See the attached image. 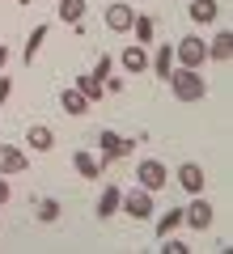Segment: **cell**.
Instances as JSON below:
<instances>
[{
  "mask_svg": "<svg viewBox=\"0 0 233 254\" xmlns=\"http://www.w3.org/2000/svg\"><path fill=\"white\" fill-rule=\"evenodd\" d=\"M165 81H170V89H174V98H178V102H199V98H208V81L199 76V68H174Z\"/></svg>",
  "mask_w": 233,
  "mask_h": 254,
  "instance_id": "6da1fadb",
  "label": "cell"
},
{
  "mask_svg": "<svg viewBox=\"0 0 233 254\" xmlns=\"http://www.w3.org/2000/svg\"><path fill=\"white\" fill-rule=\"evenodd\" d=\"M174 60H178V68H204L208 64V43L199 34H187L174 43Z\"/></svg>",
  "mask_w": 233,
  "mask_h": 254,
  "instance_id": "7a4b0ae2",
  "label": "cell"
},
{
  "mask_svg": "<svg viewBox=\"0 0 233 254\" xmlns=\"http://www.w3.org/2000/svg\"><path fill=\"white\" fill-rule=\"evenodd\" d=\"M98 144H102V161H98V165L106 170L110 161L127 157V153H132L136 144H140V140H132V136H119V131H106V127H102V131H98Z\"/></svg>",
  "mask_w": 233,
  "mask_h": 254,
  "instance_id": "3957f363",
  "label": "cell"
},
{
  "mask_svg": "<svg viewBox=\"0 0 233 254\" xmlns=\"http://www.w3.org/2000/svg\"><path fill=\"white\" fill-rule=\"evenodd\" d=\"M212 220H216V212H212V203H208L204 195H195V199L182 208V225L199 229V233H208V229H212Z\"/></svg>",
  "mask_w": 233,
  "mask_h": 254,
  "instance_id": "277c9868",
  "label": "cell"
},
{
  "mask_svg": "<svg viewBox=\"0 0 233 254\" xmlns=\"http://www.w3.org/2000/svg\"><path fill=\"white\" fill-rule=\"evenodd\" d=\"M119 208H123L132 220H140V225H144V220H153V212H157V208H153V190H144V187H136L132 195H123Z\"/></svg>",
  "mask_w": 233,
  "mask_h": 254,
  "instance_id": "5b68a950",
  "label": "cell"
},
{
  "mask_svg": "<svg viewBox=\"0 0 233 254\" xmlns=\"http://www.w3.org/2000/svg\"><path fill=\"white\" fill-rule=\"evenodd\" d=\"M136 178H140V187H144V190H153V195H157V190H161L165 182H170V170H165V165L157 161V157H149V161H140V165H136Z\"/></svg>",
  "mask_w": 233,
  "mask_h": 254,
  "instance_id": "8992f818",
  "label": "cell"
},
{
  "mask_svg": "<svg viewBox=\"0 0 233 254\" xmlns=\"http://www.w3.org/2000/svg\"><path fill=\"white\" fill-rule=\"evenodd\" d=\"M174 182H178L187 195H204V187H208V174H204V165H195V161H182L178 170H174Z\"/></svg>",
  "mask_w": 233,
  "mask_h": 254,
  "instance_id": "52a82bcc",
  "label": "cell"
},
{
  "mask_svg": "<svg viewBox=\"0 0 233 254\" xmlns=\"http://www.w3.org/2000/svg\"><path fill=\"white\" fill-rule=\"evenodd\" d=\"M136 21V9L127 4V0H115V4H106V30L110 34H127Z\"/></svg>",
  "mask_w": 233,
  "mask_h": 254,
  "instance_id": "ba28073f",
  "label": "cell"
},
{
  "mask_svg": "<svg viewBox=\"0 0 233 254\" xmlns=\"http://www.w3.org/2000/svg\"><path fill=\"white\" fill-rule=\"evenodd\" d=\"M119 64H123L132 76H144V72H149V47L127 43V47H123V55H119Z\"/></svg>",
  "mask_w": 233,
  "mask_h": 254,
  "instance_id": "9c48e42d",
  "label": "cell"
},
{
  "mask_svg": "<svg viewBox=\"0 0 233 254\" xmlns=\"http://www.w3.org/2000/svg\"><path fill=\"white\" fill-rule=\"evenodd\" d=\"M26 165H30V157L21 153L17 144H0V174H4V178H13V174H26Z\"/></svg>",
  "mask_w": 233,
  "mask_h": 254,
  "instance_id": "30bf717a",
  "label": "cell"
},
{
  "mask_svg": "<svg viewBox=\"0 0 233 254\" xmlns=\"http://www.w3.org/2000/svg\"><path fill=\"white\" fill-rule=\"evenodd\" d=\"M149 68H153V76H170L174 72V43H161L157 47V55H149Z\"/></svg>",
  "mask_w": 233,
  "mask_h": 254,
  "instance_id": "8fae6325",
  "label": "cell"
},
{
  "mask_svg": "<svg viewBox=\"0 0 233 254\" xmlns=\"http://www.w3.org/2000/svg\"><path fill=\"white\" fill-rule=\"evenodd\" d=\"M26 144L34 148V153H51V148H55V131H51L47 123H34V127L26 131Z\"/></svg>",
  "mask_w": 233,
  "mask_h": 254,
  "instance_id": "7c38bea8",
  "label": "cell"
},
{
  "mask_svg": "<svg viewBox=\"0 0 233 254\" xmlns=\"http://www.w3.org/2000/svg\"><path fill=\"white\" fill-rule=\"evenodd\" d=\"M60 106H64V115H89V106H93V102L85 98L81 89H72V85H68V89L60 93Z\"/></svg>",
  "mask_w": 233,
  "mask_h": 254,
  "instance_id": "4fadbf2b",
  "label": "cell"
},
{
  "mask_svg": "<svg viewBox=\"0 0 233 254\" xmlns=\"http://www.w3.org/2000/svg\"><path fill=\"white\" fill-rule=\"evenodd\" d=\"M72 89H81L89 102H102V98H106V85H102L93 72H81V76H72Z\"/></svg>",
  "mask_w": 233,
  "mask_h": 254,
  "instance_id": "5bb4252c",
  "label": "cell"
},
{
  "mask_svg": "<svg viewBox=\"0 0 233 254\" xmlns=\"http://www.w3.org/2000/svg\"><path fill=\"white\" fill-rule=\"evenodd\" d=\"M208 60H216V64H229L233 60V34H229V30H221V34L208 43Z\"/></svg>",
  "mask_w": 233,
  "mask_h": 254,
  "instance_id": "9a60e30c",
  "label": "cell"
},
{
  "mask_svg": "<svg viewBox=\"0 0 233 254\" xmlns=\"http://www.w3.org/2000/svg\"><path fill=\"white\" fill-rule=\"evenodd\" d=\"M216 13H221V4H216V0H191L187 17L195 21V26H208V21H216Z\"/></svg>",
  "mask_w": 233,
  "mask_h": 254,
  "instance_id": "2e32d148",
  "label": "cell"
},
{
  "mask_svg": "<svg viewBox=\"0 0 233 254\" xmlns=\"http://www.w3.org/2000/svg\"><path fill=\"white\" fill-rule=\"evenodd\" d=\"M119 203H123V190L106 182V190L98 195V216H102V220H106V216H115V212H119Z\"/></svg>",
  "mask_w": 233,
  "mask_h": 254,
  "instance_id": "e0dca14e",
  "label": "cell"
},
{
  "mask_svg": "<svg viewBox=\"0 0 233 254\" xmlns=\"http://www.w3.org/2000/svg\"><path fill=\"white\" fill-rule=\"evenodd\" d=\"M85 0H60V21H68V26H81L85 21Z\"/></svg>",
  "mask_w": 233,
  "mask_h": 254,
  "instance_id": "ac0fdd59",
  "label": "cell"
},
{
  "mask_svg": "<svg viewBox=\"0 0 233 254\" xmlns=\"http://www.w3.org/2000/svg\"><path fill=\"white\" fill-rule=\"evenodd\" d=\"M127 34H136V43L149 47V43H153V34H157V21H153V17H140V13H136V21H132V30H127Z\"/></svg>",
  "mask_w": 233,
  "mask_h": 254,
  "instance_id": "d6986e66",
  "label": "cell"
},
{
  "mask_svg": "<svg viewBox=\"0 0 233 254\" xmlns=\"http://www.w3.org/2000/svg\"><path fill=\"white\" fill-rule=\"evenodd\" d=\"M72 165H77V174H81V178H102V165L93 161L89 153H72Z\"/></svg>",
  "mask_w": 233,
  "mask_h": 254,
  "instance_id": "ffe728a7",
  "label": "cell"
},
{
  "mask_svg": "<svg viewBox=\"0 0 233 254\" xmlns=\"http://www.w3.org/2000/svg\"><path fill=\"white\" fill-rule=\"evenodd\" d=\"M174 229H182V208H170L161 220H157V237H165V233H174Z\"/></svg>",
  "mask_w": 233,
  "mask_h": 254,
  "instance_id": "44dd1931",
  "label": "cell"
},
{
  "mask_svg": "<svg viewBox=\"0 0 233 254\" xmlns=\"http://www.w3.org/2000/svg\"><path fill=\"white\" fill-rule=\"evenodd\" d=\"M43 38H47V26H34V30H30V38H26V64L38 60V47H43Z\"/></svg>",
  "mask_w": 233,
  "mask_h": 254,
  "instance_id": "7402d4cb",
  "label": "cell"
},
{
  "mask_svg": "<svg viewBox=\"0 0 233 254\" xmlns=\"http://www.w3.org/2000/svg\"><path fill=\"white\" fill-rule=\"evenodd\" d=\"M34 212H38V220H43V225H55V220H60V199H43V203H34Z\"/></svg>",
  "mask_w": 233,
  "mask_h": 254,
  "instance_id": "603a6c76",
  "label": "cell"
},
{
  "mask_svg": "<svg viewBox=\"0 0 233 254\" xmlns=\"http://www.w3.org/2000/svg\"><path fill=\"white\" fill-rule=\"evenodd\" d=\"M110 72H115V60H110V55H102V60H98V68H93V76H98V81H106Z\"/></svg>",
  "mask_w": 233,
  "mask_h": 254,
  "instance_id": "cb8c5ba5",
  "label": "cell"
},
{
  "mask_svg": "<svg viewBox=\"0 0 233 254\" xmlns=\"http://www.w3.org/2000/svg\"><path fill=\"white\" fill-rule=\"evenodd\" d=\"M9 98H13V81H9V76H0V106H4Z\"/></svg>",
  "mask_w": 233,
  "mask_h": 254,
  "instance_id": "d4e9b609",
  "label": "cell"
},
{
  "mask_svg": "<svg viewBox=\"0 0 233 254\" xmlns=\"http://www.w3.org/2000/svg\"><path fill=\"white\" fill-rule=\"evenodd\" d=\"M9 195H13V190H9V178H4V174H0V208H4V203H9Z\"/></svg>",
  "mask_w": 233,
  "mask_h": 254,
  "instance_id": "484cf974",
  "label": "cell"
},
{
  "mask_svg": "<svg viewBox=\"0 0 233 254\" xmlns=\"http://www.w3.org/2000/svg\"><path fill=\"white\" fill-rule=\"evenodd\" d=\"M4 68H9V47L0 43V72H4Z\"/></svg>",
  "mask_w": 233,
  "mask_h": 254,
  "instance_id": "4316f807",
  "label": "cell"
},
{
  "mask_svg": "<svg viewBox=\"0 0 233 254\" xmlns=\"http://www.w3.org/2000/svg\"><path fill=\"white\" fill-rule=\"evenodd\" d=\"M17 4H34V0H17Z\"/></svg>",
  "mask_w": 233,
  "mask_h": 254,
  "instance_id": "83f0119b",
  "label": "cell"
}]
</instances>
